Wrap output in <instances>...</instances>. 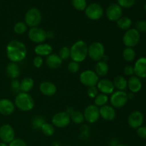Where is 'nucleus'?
I'll use <instances>...</instances> for the list:
<instances>
[{
  "instance_id": "f257e3e1",
  "label": "nucleus",
  "mask_w": 146,
  "mask_h": 146,
  "mask_svg": "<svg viewBox=\"0 0 146 146\" xmlns=\"http://www.w3.org/2000/svg\"><path fill=\"white\" fill-rule=\"evenodd\" d=\"M7 58L11 62L19 63L25 59L27 55V48L25 44L18 40H12L7 44Z\"/></svg>"
},
{
  "instance_id": "f03ea898",
  "label": "nucleus",
  "mask_w": 146,
  "mask_h": 146,
  "mask_svg": "<svg viewBox=\"0 0 146 146\" xmlns=\"http://www.w3.org/2000/svg\"><path fill=\"white\" fill-rule=\"evenodd\" d=\"M88 47L83 40L76 41L70 48V58L77 63L83 62L88 56Z\"/></svg>"
},
{
  "instance_id": "7ed1b4c3",
  "label": "nucleus",
  "mask_w": 146,
  "mask_h": 146,
  "mask_svg": "<svg viewBox=\"0 0 146 146\" xmlns=\"http://www.w3.org/2000/svg\"><path fill=\"white\" fill-rule=\"evenodd\" d=\"M14 105L20 111L27 112L34 108V101L29 93L20 92L14 99Z\"/></svg>"
},
{
  "instance_id": "20e7f679",
  "label": "nucleus",
  "mask_w": 146,
  "mask_h": 146,
  "mask_svg": "<svg viewBox=\"0 0 146 146\" xmlns=\"http://www.w3.org/2000/svg\"><path fill=\"white\" fill-rule=\"evenodd\" d=\"M41 19L42 16L41 11L35 7L29 9L24 16V22L27 27H29L30 28L38 27L41 23Z\"/></svg>"
},
{
  "instance_id": "39448f33",
  "label": "nucleus",
  "mask_w": 146,
  "mask_h": 146,
  "mask_svg": "<svg viewBox=\"0 0 146 146\" xmlns=\"http://www.w3.org/2000/svg\"><path fill=\"white\" fill-rule=\"evenodd\" d=\"M105 56V47L102 43L95 41L88 47V56L94 61H101Z\"/></svg>"
},
{
  "instance_id": "423d86ee",
  "label": "nucleus",
  "mask_w": 146,
  "mask_h": 146,
  "mask_svg": "<svg viewBox=\"0 0 146 146\" xmlns=\"http://www.w3.org/2000/svg\"><path fill=\"white\" fill-rule=\"evenodd\" d=\"M141 40V34L135 28L127 30L123 36V42L126 47L133 48L138 45Z\"/></svg>"
},
{
  "instance_id": "0eeeda50",
  "label": "nucleus",
  "mask_w": 146,
  "mask_h": 146,
  "mask_svg": "<svg viewBox=\"0 0 146 146\" xmlns=\"http://www.w3.org/2000/svg\"><path fill=\"white\" fill-rule=\"evenodd\" d=\"M79 80L80 82L86 86H96L99 81V77L94 71L86 70L80 74Z\"/></svg>"
},
{
  "instance_id": "6e6552de",
  "label": "nucleus",
  "mask_w": 146,
  "mask_h": 146,
  "mask_svg": "<svg viewBox=\"0 0 146 146\" xmlns=\"http://www.w3.org/2000/svg\"><path fill=\"white\" fill-rule=\"evenodd\" d=\"M110 104L114 108H123L128 102L127 93L123 91H114L110 97Z\"/></svg>"
},
{
  "instance_id": "1a4fd4ad",
  "label": "nucleus",
  "mask_w": 146,
  "mask_h": 146,
  "mask_svg": "<svg viewBox=\"0 0 146 146\" xmlns=\"http://www.w3.org/2000/svg\"><path fill=\"white\" fill-rule=\"evenodd\" d=\"M85 14L87 18L92 21H96L100 19L104 15V9L101 4L98 3H91L86 7Z\"/></svg>"
},
{
  "instance_id": "9d476101",
  "label": "nucleus",
  "mask_w": 146,
  "mask_h": 146,
  "mask_svg": "<svg viewBox=\"0 0 146 146\" xmlns=\"http://www.w3.org/2000/svg\"><path fill=\"white\" fill-rule=\"evenodd\" d=\"M28 37L30 41L35 44H42L46 40V31L38 27L30 28L28 31Z\"/></svg>"
},
{
  "instance_id": "9b49d317",
  "label": "nucleus",
  "mask_w": 146,
  "mask_h": 146,
  "mask_svg": "<svg viewBox=\"0 0 146 146\" xmlns=\"http://www.w3.org/2000/svg\"><path fill=\"white\" fill-rule=\"evenodd\" d=\"M71 123L69 113L66 111H61L54 114L51 118V123L54 127L62 128L68 126Z\"/></svg>"
},
{
  "instance_id": "f8f14e48",
  "label": "nucleus",
  "mask_w": 146,
  "mask_h": 146,
  "mask_svg": "<svg viewBox=\"0 0 146 146\" xmlns=\"http://www.w3.org/2000/svg\"><path fill=\"white\" fill-rule=\"evenodd\" d=\"M83 113H84V120L86 121L88 123H95L100 118L99 108L96 106L95 104L88 106L84 109Z\"/></svg>"
},
{
  "instance_id": "ddd939ff",
  "label": "nucleus",
  "mask_w": 146,
  "mask_h": 146,
  "mask_svg": "<svg viewBox=\"0 0 146 146\" xmlns=\"http://www.w3.org/2000/svg\"><path fill=\"white\" fill-rule=\"evenodd\" d=\"M15 139V131L13 127L9 124H4L0 127V140L5 143H10Z\"/></svg>"
},
{
  "instance_id": "4468645a",
  "label": "nucleus",
  "mask_w": 146,
  "mask_h": 146,
  "mask_svg": "<svg viewBox=\"0 0 146 146\" xmlns=\"http://www.w3.org/2000/svg\"><path fill=\"white\" fill-rule=\"evenodd\" d=\"M106 14L109 21L116 22L121 17H123V8L116 3H113L108 6Z\"/></svg>"
},
{
  "instance_id": "2eb2a0df",
  "label": "nucleus",
  "mask_w": 146,
  "mask_h": 146,
  "mask_svg": "<svg viewBox=\"0 0 146 146\" xmlns=\"http://www.w3.org/2000/svg\"><path fill=\"white\" fill-rule=\"evenodd\" d=\"M144 122V115L141 111H133L128 118V124L131 128L137 129L142 126Z\"/></svg>"
},
{
  "instance_id": "dca6fc26",
  "label": "nucleus",
  "mask_w": 146,
  "mask_h": 146,
  "mask_svg": "<svg viewBox=\"0 0 146 146\" xmlns=\"http://www.w3.org/2000/svg\"><path fill=\"white\" fill-rule=\"evenodd\" d=\"M98 91L101 94H106V95H111L114 92L115 87H114L113 83L112 81L108 78H103L98 81L96 85Z\"/></svg>"
},
{
  "instance_id": "f3484780",
  "label": "nucleus",
  "mask_w": 146,
  "mask_h": 146,
  "mask_svg": "<svg viewBox=\"0 0 146 146\" xmlns=\"http://www.w3.org/2000/svg\"><path fill=\"white\" fill-rule=\"evenodd\" d=\"M134 74L139 78H146V57H141L134 64Z\"/></svg>"
},
{
  "instance_id": "a211bd4d",
  "label": "nucleus",
  "mask_w": 146,
  "mask_h": 146,
  "mask_svg": "<svg viewBox=\"0 0 146 146\" xmlns=\"http://www.w3.org/2000/svg\"><path fill=\"white\" fill-rule=\"evenodd\" d=\"M100 117L106 121H112L115 119L116 116V113L115 110L113 107L111 106V105L104 106L99 108Z\"/></svg>"
},
{
  "instance_id": "6ab92c4d",
  "label": "nucleus",
  "mask_w": 146,
  "mask_h": 146,
  "mask_svg": "<svg viewBox=\"0 0 146 146\" xmlns=\"http://www.w3.org/2000/svg\"><path fill=\"white\" fill-rule=\"evenodd\" d=\"M15 105L7 98L0 99V113L3 115H10L15 111Z\"/></svg>"
},
{
  "instance_id": "aec40b11",
  "label": "nucleus",
  "mask_w": 146,
  "mask_h": 146,
  "mask_svg": "<svg viewBox=\"0 0 146 146\" xmlns=\"http://www.w3.org/2000/svg\"><path fill=\"white\" fill-rule=\"evenodd\" d=\"M39 90L41 94L45 96L51 97L56 94L57 91L56 86L51 81H43L39 85Z\"/></svg>"
},
{
  "instance_id": "412c9836",
  "label": "nucleus",
  "mask_w": 146,
  "mask_h": 146,
  "mask_svg": "<svg viewBox=\"0 0 146 146\" xmlns=\"http://www.w3.org/2000/svg\"><path fill=\"white\" fill-rule=\"evenodd\" d=\"M128 81V88L129 89L130 92L133 94L138 93L142 88V81L141 78L137 77L136 76H130Z\"/></svg>"
},
{
  "instance_id": "4be33fe9",
  "label": "nucleus",
  "mask_w": 146,
  "mask_h": 146,
  "mask_svg": "<svg viewBox=\"0 0 146 146\" xmlns=\"http://www.w3.org/2000/svg\"><path fill=\"white\" fill-rule=\"evenodd\" d=\"M46 64L51 69H57L62 64V60L58 54H51L46 56Z\"/></svg>"
},
{
  "instance_id": "5701e85b",
  "label": "nucleus",
  "mask_w": 146,
  "mask_h": 146,
  "mask_svg": "<svg viewBox=\"0 0 146 146\" xmlns=\"http://www.w3.org/2000/svg\"><path fill=\"white\" fill-rule=\"evenodd\" d=\"M53 48L48 44H39L36 45L34 48V53L36 56H48V55L52 54Z\"/></svg>"
},
{
  "instance_id": "b1692460",
  "label": "nucleus",
  "mask_w": 146,
  "mask_h": 146,
  "mask_svg": "<svg viewBox=\"0 0 146 146\" xmlns=\"http://www.w3.org/2000/svg\"><path fill=\"white\" fill-rule=\"evenodd\" d=\"M20 70L19 66L17 63L11 62L7 65L6 68V73H7V76L11 79H17L20 75Z\"/></svg>"
},
{
  "instance_id": "393cba45",
  "label": "nucleus",
  "mask_w": 146,
  "mask_h": 146,
  "mask_svg": "<svg viewBox=\"0 0 146 146\" xmlns=\"http://www.w3.org/2000/svg\"><path fill=\"white\" fill-rule=\"evenodd\" d=\"M109 71V67L106 62L104 61H97L95 65V72L99 76H105L108 74Z\"/></svg>"
},
{
  "instance_id": "a878e982",
  "label": "nucleus",
  "mask_w": 146,
  "mask_h": 146,
  "mask_svg": "<svg viewBox=\"0 0 146 146\" xmlns=\"http://www.w3.org/2000/svg\"><path fill=\"white\" fill-rule=\"evenodd\" d=\"M34 86V81L31 77H25L20 82V91L21 92L29 93L32 90Z\"/></svg>"
},
{
  "instance_id": "bb28decb",
  "label": "nucleus",
  "mask_w": 146,
  "mask_h": 146,
  "mask_svg": "<svg viewBox=\"0 0 146 146\" xmlns=\"http://www.w3.org/2000/svg\"><path fill=\"white\" fill-rule=\"evenodd\" d=\"M113 83L115 88H116L118 91H125V90L128 88V81L123 76H115L113 81Z\"/></svg>"
},
{
  "instance_id": "cd10ccee",
  "label": "nucleus",
  "mask_w": 146,
  "mask_h": 146,
  "mask_svg": "<svg viewBox=\"0 0 146 146\" xmlns=\"http://www.w3.org/2000/svg\"><path fill=\"white\" fill-rule=\"evenodd\" d=\"M116 24L119 29L127 31L129 29H131V26H132V20L129 17H121L116 21Z\"/></svg>"
},
{
  "instance_id": "c85d7f7f",
  "label": "nucleus",
  "mask_w": 146,
  "mask_h": 146,
  "mask_svg": "<svg viewBox=\"0 0 146 146\" xmlns=\"http://www.w3.org/2000/svg\"><path fill=\"white\" fill-rule=\"evenodd\" d=\"M68 113H69L71 121H73L74 123L81 124L84 121V113L82 112H81V111L72 110V111Z\"/></svg>"
},
{
  "instance_id": "c756f323",
  "label": "nucleus",
  "mask_w": 146,
  "mask_h": 146,
  "mask_svg": "<svg viewBox=\"0 0 146 146\" xmlns=\"http://www.w3.org/2000/svg\"><path fill=\"white\" fill-rule=\"evenodd\" d=\"M122 56L125 61H128V62H131V61H133L135 59V56H136V54H135V51L133 49V48L126 47L123 51Z\"/></svg>"
},
{
  "instance_id": "7c9ffc66",
  "label": "nucleus",
  "mask_w": 146,
  "mask_h": 146,
  "mask_svg": "<svg viewBox=\"0 0 146 146\" xmlns=\"http://www.w3.org/2000/svg\"><path fill=\"white\" fill-rule=\"evenodd\" d=\"M108 101V96L104 94H100L97 95V96L94 98V104L98 108L106 105Z\"/></svg>"
},
{
  "instance_id": "2f4dec72",
  "label": "nucleus",
  "mask_w": 146,
  "mask_h": 146,
  "mask_svg": "<svg viewBox=\"0 0 146 146\" xmlns=\"http://www.w3.org/2000/svg\"><path fill=\"white\" fill-rule=\"evenodd\" d=\"M41 131L46 136H52L55 133V127L52 125V123L46 122L41 128Z\"/></svg>"
},
{
  "instance_id": "473e14b6",
  "label": "nucleus",
  "mask_w": 146,
  "mask_h": 146,
  "mask_svg": "<svg viewBox=\"0 0 146 146\" xmlns=\"http://www.w3.org/2000/svg\"><path fill=\"white\" fill-rule=\"evenodd\" d=\"M27 31V25L25 22L18 21L14 26V31L19 35L24 34Z\"/></svg>"
},
{
  "instance_id": "72a5a7b5",
  "label": "nucleus",
  "mask_w": 146,
  "mask_h": 146,
  "mask_svg": "<svg viewBox=\"0 0 146 146\" xmlns=\"http://www.w3.org/2000/svg\"><path fill=\"white\" fill-rule=\"evenodd\" d=\"M46 123L45 120L44 118H42L41 116H35L34 118H32V121H31V126L34 129L37 130V129H41V126L44 125Z\"/></svg>"
},
{
  "instance_id": "f704fd0d",
  "label": "nucleus",
  "mask_w": 146,
  "mask_h": 146,
  "mask_svg": "<svg viewBox=\"0 0 146 146\" xmlns=\"http://www.w3.org/2000/svg\"><path fill=\"white\" fill-rule=\"evenodd\" d=\"M72 5L78 11H84L87 7L86 0H72Z\"/></svg>"
},
{
  "instance_id": "c9c22d12",
  "label": "nucleus",
  "mask_w": 146,
  "mask_h": 146,
  "mask_svg": "<svg viewBox=\"0 0 146 146\" xmlns=\"http://www.w3.org/2000/svg\"><path fill=\"white\" fill-rule=\"evenodd\" d=\"M58 55L62 61L68 59V58H70V48H68V46H63L62 48H60Z\"/></svg>"
},
{
  "instance_id": "e433bc0d",
  "label": "nucleus",
  "mask_w": 146,
  "mask_h": 146,
  "mask_svg": "<svg viewBox=\"0 0 146 146\" xmlns=\"http://www.w3.org/2000/svg\"><path fill=\"white\" fill-rule=\"evenodd\" d=\"M118 5L121 6L122 8L129 9L135 4V0H117Z\"/></svg>"
},
{
  "instance_id": "4c0bfd02",
  "label": "nucleus",
  "mask_w": 146,
  "mask_h": 146,
  "mask_svg": "<svg viewBox=\"0 0 146 146\" xmlns=\"http://www.w3.org/2000/svg\"><path fill=\"white\" fill-rule=\"evenodd\" d=\"M68 71L71 74H76L78 72L80 69L79 63H77L76 61H71L68 65Z\"/></svg>"
},
{
  "instance_id": "58836bf2",
  "label": "nucleus",
  "mask_w": 146,
  "mask_h": 146,
  "mask_svg": "<svg viewBox=\"0 0 146 146\" xmlns=\"http://www.w3.org/2000/svg\"><path fill=\"white\" fill-rule=\"evenodd\" d=\"M135 29L141 34V33L146 32V21L144 20H140L137 21L135 24Z\"/></svg>"
},
{
  "instance_id": "ea45409f",
  "label": "nucleus",
  "mask_w": 146,
  "mask_h": 146,
  "mask_svg": "<svg viewBox=\"0 0 146 146\" xmlns=\"http://www.w3.org/2000/svg\"><path fill=\"white\" fill-rule=\"evenodd\" d=\"M87 94H88V97H90L91 98H95L98 94V90L96 86L88 87Z\"/></svg>"
},
{
  "instance_id": "a19ab883",
  "label": "nucleus",
  "mask_w": 146,
  "mask_h": 146,
  "mask_svg": "<svg viewBox=\"0 0 146 146\" xmlns=\"http://www.w3.org/2000/svg\"><path fill=\"white\" fill-rule=\"evenodd\" d=\"M136 134L140 138L143 140H146V126L139 127L136 129Z\"/></svg>"
},
{
  "instance_id": "79ce46f5",
  "label": "nucleus",
  "mask_w": 146,
  "mask_h": 146,
  "mask_svg": "<svg viewBox=\"0 0 146 146\" xmlns=\"http://www.w3.org/2000/svg\"><path fill=\"white\" fill-rule=\"evenodd\" d=\"M43 64H44L43 57L39 56H36V57H34V60H33V65H34V66L35 68H40V67L42 66Z\"/></svg>"
},
{
  "instance_id": "37998d69",
  "label": "nucleus",
  "mask_w": 146,
  "mask_h": 146,
  "mask_svg": "<svg viewBox=\"0 0 146 146\" xmlns=\"http://www.w3.org/2000/svg\"><path fill=\"white\" fill-rule=\"evenodd\" d=\"M9 146H27V144L25 141L20 138H15L9 143Z\"/></svg>"
},
{
  "instance_id": "c03bdc74",
  "label": "nucleus",
  "mask_w": 146,
  "mask_h": 146,
  "mask_svg": "<svg viewBox=\"0 0 146 146\" xmlns=\"http://www.w3.org/2000/svg\"><path fill=\"white\" fill-rule=\"evenodd\" d=\"M123 73L125 75L128 76H132L134 75V68L133 66L127 65L124 67Z\"/></svg>"
},
{
  "instance_id": "a18cd8bd",
  "label": "nucleus",
  "mask_w": 146,
  "mask_h": 146,
  "mask_svg": "<svg viewBox=\"0 0 146 146\" xmlns=\"http://www.w3.org/2000/svg\"><path fill=\"white\" fill-rule=\"evenodd\" d=\"M11 87L14 91H20V82L17 79H13L11 82Z\"/></svg>"
},
{
  "instance_id": "49530a36",
  "label": "nucleus",
  "mask_w": 146,
  "mask_h": 146,
  "mask_svg": "<svg viewBox=\"0 0 146 146\" xmlns=\"http://www.w3.org/2000/svg\"><path fill=\"white\" fill-rule=\"evenodd\" d=\"M127 96H128V99H133L134 98V94L132 92L127 93Z\"/></svg>"
},
{
  "instance_id": "de8ad7c7",
  "label": "nucleus",
  "mask_w": 146,
  "mask_h": 146,
  "mask_svg": "<svg viewBox=\"0 0 146 146\" xmlns=\"http://www.w3.org/2000/svg\"><path fill=\"white\" fill-rule=\"evenodd\" d=\"M0 146H8V145H7V144L5 143L1 142L0 143Z\"/></svg>"
},
{
  "instance_id": "09e8293b",
  "label": "nucleus",
  "mask_w": 146,
  "mask_h": 146,
  "mask_svg": "<svg viewBox=\"0 0 146 146\" xmlns=\"http://www.w3.org/2000/svg\"><path fill=\"white\" fill-rule=\"evenodd\" d=\"M116 146H129L127 145H123V144H119V145H117Z\"/></svg>"
},
{
  "instance_id": "8fccbe9b",
  "label": "nucleus",
  "mask_w": 146,
  "mask_h": 146,
  "mask_svg": "<svg viewBox=\"0 0 146 146\" xmlns=\"http://www.w3.org/2000/svg\"><path fill=\"white\" fill-rule=\"evenodd\" d=\"M144 9H145V11H146V3H145V6H144Z\"/></svg>"
},
{
  "instance_id": "3c124183",
  "label": "nucleus",
  "mask_w": 146,
  "mask_h": 146,
  "mask_svg": "<svg viewBox=\"0 0 146 146\" xmlns=\"http://www.w3.org/2000/svg\"><path fill=\"white\" fill-rule=\"evenodd\" d=\"M145 146H146V143H145Z\"/></svg>"
}]
</instances>
